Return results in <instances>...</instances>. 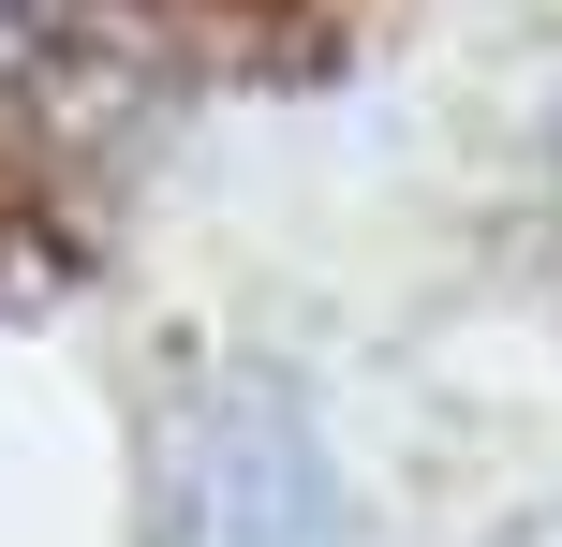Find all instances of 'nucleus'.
<instances>
[{
  "instance_id": "obj_2",
  "label": "nucleus",
  "mask_w": 562,
  "mask_h": 547,
  "mask_svg": "<svg viewBox=\"0 0 562 547\" xmlns=\"http://www.w3.org/2000/svg\"><path fill=\"white\" fill-rule=\"evenodd\" d=\"M45 282H75V237H45L15 193H0V296H45Z\"/></svg>"
},
{
  "instance_id": "obj_3",
  "label": "nucleus",
  "mask_w": 562,
  "mask_h": 547,
  "mask_svg": "<svg viewBox=\"0 0 562 547\" xmlns=\"http://www.w3.org/2000/svg\"><path fill=\"white\" fill-rule=\"evenodd\" d=\"M148 15H193V30H296V15H326V0H148Z\"/></svg>"
},
{
  "instance_id": "obj_1",
  "label": "nucleus",
  "mask_w": 562,
  "mask_h": 547,
  "mask_svg": "<svg viewBox=\"0 0 562 547\" xmlns=\"http://www.w3.org/2000/svg\"><path fill=\"white\" fill-rule=\"evenodd\" d=\"M193 489H207V533H223V547H340L326 444H311V414L281 400V385H237V400H207Z\"/></svg>"
}]
</instances>
